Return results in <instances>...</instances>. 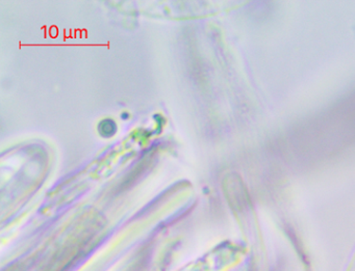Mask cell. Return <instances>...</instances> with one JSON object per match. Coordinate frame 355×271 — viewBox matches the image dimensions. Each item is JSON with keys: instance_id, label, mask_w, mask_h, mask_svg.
Wrapping results in <instances>:
<instances>
[{"instance_id": "obj_1", "label": "cell", "mask_w": 355, "mask_h": 271, "mask_svg": "<svg viewBox=\"0 0 355 271\" xmlns=\"http://www.w3.org/2000/svg\"><path fill=\"white\" fill-rule=\"evenodd\" d=\"M101 127H105V129H99V131L101 132V134L105 136H113V134H115L116 132V126L115 123H114L113 121H112L111 125L107 127V126H105V121L103 122V123L101 124Z\"/></svg>"}]
</instances>
